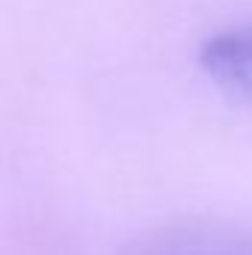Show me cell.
Returning a JSON list of instances; mask_svg holds the SVG:
<instances>
[{
  "mask_svg": "<svg viewBox=\"0 0 252 255\" xmlns=\"http://www.w3.org/2000/svg\"><path fill=\"white\" fill-rule=\"evenodd\" d=\"M119 255H252V229L223 220H175L142 232Z\"/></svg>",
  "mask_w": 252,
  "mask_h": 255,
  "instance_id": "cell-1",
  "label": "cell"
},
{
  "mask_svg": "<svg viewBox=\"0 0 252 255\" xmlns=\"http://www.w3.org/2000/svg\"><path fill=\"white\" fill-rule=\"evenodd\" d=\"M199 60L214 83L252 101V24L229 27L211 36L202 45Z\"/></svg>",
  "mask_w": 252,
  "mask_h": 255,
  "instance_id": "cell-2",
  "label": "cell"
}]
</instances>
